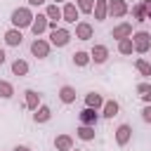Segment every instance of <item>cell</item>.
<instances>
[{"label": "cell", "mask_w": 151, "mask_h": 151, "mask_svg": "<svg viewBox=\"0 0 151 151\" xmlns=\"http://www.w3.org/2000/svg\"><path fill=\"white\" fill-rule=\"evenodd\" d=\"M33 24V12L28 9V7H17L14 12H12V28H26V26H31Z\"/></svg>", "instance_id": "cell-1"}, {"label": "cell", "mask_w": 151, "mask_h": 151, "mask_svg": "<svg viewBox=\"0 0 151 151\" xmlns=\"http://www.w3.org/2000/svg\"><path fill=\"white\" fill-rule=\"evenodd\" d=\"M132 45H134V52L146 54V52L151 50V33H149V31H137V33H132Z\"/></svg>", "instance_id": "cell-2"}, {"label": "cell", "mask_w": 151, "mask_h": 151, "mask_svg": "<svg viewBox=\"0 0 151 151\" xmlns=\"http://www.w3.org/2000/svg\"><path fill=\"white\" fill-rule=\"evenodd\" d=\"M68 40H71V33L66 28H54L50 33V45H54V47H64V45H68Z\"/></svg>", "instance_id": "cell-3"}, {"label": "cell", "mask_w": 151, "mask_h": 151, "mask_svg": "<svg viewBox=\"0 0 151 151\" xmlns=\"http://www.w3.org/2000/svg\"><path fill=\"white\" fill-rule=\"evenodd\" d=\"M106 7H109V17H125L130 9L125 0H106Z\"/></svg>", "instance_id": "cell-4"}, {"label": "cell", "mask_w": 151, "mask_h": 151, "mask_svg": "<svg viewBox=\"0 0 151 151\" xmlns=\"http://www.w3.org/2000/svg\"><path fill=\"white\" fill-rule=\"evenodd\" d=\"M31 52H33V57H38V59H45V57L50 54V42L42 40V38H35V40L31 42Z\"/></svg>", "instance_id": "cell-5"}, {"label": "cell", "mask_w": 151, "mask_h": 151, "mask_svg": "<svg viewBox=\"0 0 151 151\" xmlns=\"http://www.w3.org/2000/svg\"><path fill=\"white\" fill-rule=\"evenodd\" d=\"M47 24H50V19H47L45 14H38V17H33V24H31V31H33V35H35V38H40V35L47 31Z\"/></svg>", "instance_id": "cell-6"}, {"label": "cell", "mask_w": 151, "mask_h": 151, "mask_svg": "<svg viewBox=\"0 0 151 151\" xmlns=\"http://www.w3.org/2000/svg\"><path fill=\"white\" fill-rule=\"evenodd\" d=\"M90 59H92L94 64H104V61L109 59V47H106V45H94V47L90 50Z\"/></svg>", "instance_id": "cell-7"}, {"label": "cell", "mask_w": 151, "mask_h": 151, "mask_svg": "<svg viewBox=\"0 0 151 151\" xmlns=\"http://www.w3.org/2000/svg\"><path fill=\"white\" fill-rule=\"evenodd\" d=\"M130 137H132V127H130L127 123L118 125V130H116V144H118V146H125V144L130 142Z\"/></svg>", "instance_id": "cell-8"}, {"label": "cell", "mask_w": 151, "mask_h": 151, "mask_svg": "<svg viewBox=\"0 0 151 151\" xmlns=\"http://www.w3.org/2000/svg\"><path fill=\"white\" fill-rule=\"evenodd\" d=\"M111 35L116 38V40H125V38H132V24H118V26H113V31H111Z\"/></svg>", "instance_id": "cell-9"}, {"label": "cell", "mask_w": 151, "mask_h": 151, "mask_svg": "<svg viewBox=\"0 0 151 151\" xmlns=\"http://www.w3.org/2000/svg\"><path fill=\"white\" fill-rule=\"evenodd\" d=\"M92 33H94V28H92L87 21H78V24H76V38H78V40H90Z\"/></svg>", "instance_id": "cell-10"}, {"label": "cell", "mask_w": 151, "mask_h": 151, "mask_svg": "<svg viewBox=\"0 0 151 151\" xmlns=\"http://www.w3.org/2000/svg\"><path fill=\"white\" fill-rule=\"evenodd\" d=\"M97 120H99V113H97L94 109H87V106H85V109L80 111V125H92V127H94Z\"/></svg>", "instance_id": "cell-11"}, {"label": "cell", "mask_w": 151, "mask_h": 151, "mask_svg": "<svg viewBox=\"0 0 151 151\" xmlns=\"http://www.w3.org/2000/svg\"><path fill=\"white\" fill-rule=\"evenodd\" d=\"M61 19L68 21V24H76V19H78V7H76L73 2H66V5L61 7Z\"/></svg>", "instance_id": "cell-12"}, {"label": "cell", "mask_w": 151, "mask_h": 151, "mask_svg": "<svg viewBox=\"0 0 151 151\" xmlns=\"http://www.w3.org/2000/svg\"><path fill=\"white\" fill-rule=\"evenodd\" d=\"M54 149H57V151H71V149H73V137H71V134H59V137H54Z\"/></svg>", "instance_id": "cell-13"}, {"label": "cell", "mask_w": 151, "mask_h": 151, "mask_svg": "<svg viewBox=\"0 0 151 151\" xmlns=\"http://www.w3.org/2000/svg\"><path fill=\"white\" fill-rule=\"evenodd\" d=\"M21 40H24V35H21V31H19V28H9V31L5 33V42H7L9 47L21 45Z\"/></svg>", "instance_id": "cell-14"}, {"label": "cell", "mask_w": 151, "mask_h": 151, "mask_svg": "<svg viewBox=\"0 0 151 151\" xmlns=\"http://www.w3.org/2000/svg\"><path fill=\"white\" fill-rule=\"evenodd\" d=\"M94 19L97 21H104L109 17V7H106V0H94Z\"/></svg>", "instance_id": "cell-15"}, {"label": "cell", "mask_w": 151, "mask_h": 151, "mask_svg": "<svg viewBox=\"0 0 151 151\" xmlns=\"http://www.w3.org/2000/svg\"><path fill=\"white\" fill-rule=\"evenodd\" d=\"M59 99H61L64 104H73V101H76V87L64 85V87L59 90Z\"/></svg>", "instance_id": "cell-16"}, {"label": "cell", "mask_w": 151, "mask_h": 151, "mask_svg": "<svg viewBox=\"0 0 151 151\" xmlns=\"http://www.w3.org/2000/svg\"><path fill=\"white\" fill-rule=\"evenodd\" d=\"M24 94H26V109H31V111H35V109L40 106V94H38L35 90H26Z\"/></svg>", "instance_id": "cell-17"}, {"label": "cell", "mask_w": 151, "mask_h": 151, "mask_svg": "<svg viewBox=\"0 0 151 151\" xmlns=\"http://www.w3.org/2000/svg\"><path fill=\"white\" fill-rule=\"evenodd\" d=\"M85 104H87V109H101L104 106V99H101V94H97V92H90V94H85Z\"/></svg>", "instance_id": "cell-18"}, {"label": "cell", "mask_w": 151, "mask_h": 151, "mask_svg": "<svg viewBox=\"0 0 151 151\" xmlns=\"http://www.w3.org/2000/svg\"><path fill=\"white\" fill-rule=\"evenodd\" d=\"M132 17H134V21H146L149 19V14H146V5H144V0H139L134 7H132Z\"/></svg>", "instance_id": "cell-19"}, {"label": "cell", "mask_w": 151, "mask_h": 151, "mask_svg": "<svg viewBox=\"0 0 151 151\" xmlns=\"http://www.w3.org/2000/svg\"><path fill=\"white\" fill-rule=\"evenodd\" d=\"M50 118H52L50 106H38V109H35V113H33V120H35V123H47Z\"/></svg>", "instance_id": "cell-20"}, {"label": "cell", "mask_w": 151, "mask_h": 151, "mask_svg": "<svg viewBox=\"0 0 151 151\" xmlns=\"http://www.w3.org/2000/svg\"><path fill=\"white\" fill-rule=\"evenodd\" d=\"M104 118H113V116H118V101H113V99H109V101H104Z\"/></svg>", "instance_id": "cell-21"}, {"label": "cell", "mask_w": 151, "mask_h": 151, "mask_svg": "<svg viewBox=\"0 0 151 151\" xmlns=\"http://www.w3.org/2000/svg\"><path fill=\"white\" fill-rule=\"evenodd\" d=\"M76 134H78L83 142H92V139H94V127H92V125H80Z\"/></svg>", "instance_id": "cell-22"}, {"label": "cell", "mask_w": 151, "mask_h": 151, "mask_svg": "<svg viewBox=\"0 0 151 151\" xmlns=\"http://www.w3.org/2000/svg\"><path fill=\"white\" fill-rule=\"evenodd\" d=\"M92 59H90V52H83V50H78V52H73V64L76 66H87Z\"/></svg>", "instance_id": "cell-23"}, {"label": "cell", "mask_w": 151, "mask_h": 151, "mask_svg": "<svg viewBox=\"0 0 151 151\" xmlns=\"http://www.w3.org/2000/svg\"><path fill=\"white\" fill-rule=\"evenodd\" d=\"M12 73H14V76H26V73H28V64H26L24 59H14V61H12Z\"/></svg>", "instance_id": "cell-24"}, {"label": "cell", "mask_w": 151, "mask_h": 151, "mask_svg": "<svg viewBox=\"0 0 151 151\" xmlns=\"http://www.w3.org/2000/svg\"><path fill=\"white\" fill-rule=\"evenodd\" d=\"M45 17H47L50 21H54V24H57V19H61V7H59V5H47Z\"/></svg>", "instance_id": "cell-25"}, {"label": "cell", "mask_w": 151, "mask_h": 151, "mask_svg": "<svg viewBox=\"0 0 151 151\" xmlns=\"http://www.w3.org/2000/svg\"><path fill=\"white\" fill-rule=\"evenodd\" d=\"M137 92H139V97H142L146 104H151V85H149V83H139V85H137Z\"/></svg>", "instance_id": "cell-26"}, {"label": "cell", "mask_w": 151, "mask_h": 151, "mask_svg": "<svg viewBox=\"0 0 151 151\" xmlns=\"http://www.w3.org/2000/svg\"><path fill=\"white\" fill-rule=\"evenodd\" d=\"M134 45H132V38H125V40H118V52L120 54H132Z\"/></svg>", "instance_id": "cell-27"}, {"label": "cell", "mask_w": 151, "mask_h": 151, "mask_svg": "<svg viewBox=\"0 0 151 151\" xmlns=\"http://www.w3.org/2000/svg\"><path fill=\"white\" fill-rule=\"evenodd\" d=\"M14 94V87H12V83H7V80H0V97L2 99H9Z\"/></svg>", "instance_id": "cell-28"}, {"label": "cell", "mask_w": 151, "mask_h": 151, "mask_svg": "<svg viewBox=\"0 0 151 151\" xmlns=\"http://www.w3.org/2000/svg\"><path fill=\"white\" fill-rule=\"evenodd\" d=\"M134 68H137L142 76H151V64L144 61V59H137V61H134Z\"/></svg>", "instance_id": "cell-29"}, {"label": "cell", "mask_w": 151, "mask_h": 151, "mask_svg": "<svg viewBox=\"0 0 151 151\" xmlns=\"http://www.w3.org/2000/svg\"><path fill=\"white\" fill-rule=\"evenodd\" d=\"M76 7H78V12L90 14V12L94 9V0H78V2H76Z\"/></svg>", "instance_id": "cell-30"}, {"label": "cell", "mask_w": 151, "mask_h": 151, "mask_svg": "<svg viewBox=\"0 0 151 151\" xmlns=\"http://www.w3.org/2000/svg\"><path fill=\"white\" fill-rule=\"evenodd\" d=\"M142 118H144L146 123H151V104H146V106L142 109Z\"/></svg>", "instance_id": "cell-31"}, {"label": "cell", "mask_w": 151, "mask_h": 151, "mask_svg": "<svg viewBox=\"0 0 151 151\" xmlns=\"http://www.w3.org/2000/svg\"><path fill=\"white\" fill-rule=\"evenodd\" d=\"M42 2H45V0H28V5H31V7H38V5H42Z\"/></svg>", "instance_id": "cell-32"}, {"label": "cell", "mask_w": 151, "mask_h": 151, "mask_svg": "<svg viewBox=\"0 0 151 151\" xmlns=\"http://www.w3.org/2000/svg\"><path fill=\"white\" fill-rule=\"evenodd\" d=\"M2 64H5V50L0 47V66H2Z\"/></svg>", "instance_id": "cell-33"}, {"label": "cell", "mask_w": 151, "mask_h": 151, "mask_svg": "<svg viewBox=\"0 0 151 151\" xmlns=\"http://www.w3.org/2000/svg\"><path fill=\"white\" fill-rule=\"evenodd\" d=\"M14 151H31L28 146H14Z\"/></svg>", "instance_id": "cell-34"}, {"label": "cell", "mask_w": 151, "mask_h": 151, "mask_svg": "<svg viewBox=\"0 0 151 151\" xmlns=\"http://www.w3.org/2000/svg\"><path fill=\"white\" fill-rule=\"evenodd\" d=\"M57 2H66V0H54V5H57Z\"/></svg>", "instance_id": "cell-35"}, {"label": "cell", "mask_w": 151, "mask_h": 151, "mask_svg": "<svg viewBox=\"0 0 151 151\" xmlns=\"http://www.w3.org/2000/svg\"><path fill=\"white\" fill-rule=\"evenodd\" d=\"M71 151H73V149H71ZM76 151H78V149H76Z\"/></svg>", "instance_id": "cell-36"}]
</instances>
